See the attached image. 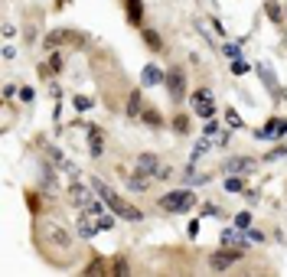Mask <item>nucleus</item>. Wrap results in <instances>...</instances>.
I'll return each mask as SVG.
<instances>
[{"label":"nucleus","mask_w":287,"mask_h":277,"mask_svg":"<svg viewBox=\"0 0 287 277\" xmlns=\"http://www.w3.org/2000/svg\"><path fill=\"white\" fill-rule=\"evenodd\" d=\"M127 20H131V23H141V20H144L141 0H127Z\"/></svg>","instance_id":"15"},{"label":"nucleus","mask_w":287,"mask_h":277,"mask_svg":"<svg viewBox=\"0 0 287 277\" xmlns=\"http://www.w3.org/2000/svg\"><path fill=\"white\" fill-rule=\"evenodd\" d=\"M206 98H212V95H209V92H206V88H199L196 95H193V101H206Z\"/></svg>","instance_id":"30"},{"label":"nucleus","mask_w":287,"mask_h":277,"mask_svg":"<svg viewBox=\"0 0 287 277\" xmlns=\"http://www.w3.org/2000/svg\"><path fill=\"white\" fill-rule=\"evenodd\" d=\"M69 199H72V205H78V209H85V205L91 203L89 189H85L82 183H72V186H69Z\"/></svg>","instance_id":"8"},{"label":"nucleus","mask_w":287,"mask_h":277,"mask_svg":"<svg viewBox=\"0 0 287 277\" xmlns=\"http://www.w3.org/2000/svg\"><path fill=\"white\" fill-rule=\"evenodd\" d=\"M225 170H229V173H251L254 170V160H251V157H232V160L225 163Z\"/></svg>","instance_id":"10"},{"label":"nucleus","mask_w":287,"mask_h":277,"mask_svg":"<svg viewBox=\"0 0 287 277\" xmlns=\"http://www.w3.org/2000/svg\"><path fill=\"white\" fill-rule=\"evenodd\" d=\"M284 13H287V10H284Z\"/></svg>","instance_id":"32"},{"label":"nucleus","mask_w":287,"mask_h":277,"mask_svg":"<svg viewBox=\"0 0 287 277\" xmlns=\"http://www.w3.org/2000/svg\"><path fill=\"white\" fill-rule=\"evenodd\" d=\"M222 245H242V238H238L232 228H225V232H222Z\"/></svg>","instance_id":"19"},{"label":"nucleus","mask_w":287,"mask_h":277,"mask_svg":"<svg viewBox=\"0 0 287 277\" xmlns=\"http://www.w3.org/2000/svg\"><path fill=\"white\" fill-rule=\"evenodd\" d=\"M238 258H242V251H232V248H229V251H212L209 267L212 271H232V264L238 261Z\"/></svg>","instance_id":"5"},{"label":"nucleus","mask_w":287,"mask_h":277,"mask_svg":"<svg viewBox=\"0 0 287 277\" xmlns=\"http://www.w3.org/2000/svg\"><path fill=\"white\" fill-rule=\"evenodd\" d=\"M72 105H75L78 111H89V108H91V101H89V98H82V95H78L75 101H72Z\"/></svg>","instance_id":"26"},{"label":"nucleus","mask_w":287,"mask_h":277,"mask_svg":"<svg viewBox=\"0 0 287 277\" xmlns=\"http://www.w3.org/2000/svg\"><path fill=\"white\" fill-rule=\"evenodd\" d=\"M89 140H91V157H98V153H101V150H105V144H101V134H98V130H95V128H91L89 130Z\"/></svg>","instance_id":"17"},{"label":"nucleus","mask_w":287,"mask_h":277,"mask_svg":"<svg viewBox=\"0 0 287 277\" xmlns=\"http://www.w3.org/2000/svg\"><path fill=\"white\" fill-rule=\"evenodd\" d=\"M225 55H232V59H238V46H232V43H229V46H225Z\"/></svg>","instance_id":"31"},{"label":"nucleus","mask_w":287,"mask_h":277,"mask_svg":"<svg viewBox=\"0 0 287 277\" xmlns=\"http://www.w3.org/2000/svg\"><path fill=\"white\" fill-rule=\"evenodd\" d=\"M258 75H261V82H265V85H268V92H271V98H274V101H281V98H284V92H281V85H277L274 72H271L268 65H258Z\"/></svg>","instance_id":"7"},{"label":"nucleus","mask_w":287,"mask_h":277,"mask_svg":"<svg viewBox=\"0 0 287 277\" xmlns=\"http://www.w3.org/2000/svg\"><path fill=\"white\" fill-rule=\"evenodd\" d=\"M163 85H166V92H170V98H173V101H179V98L186 95V72H183L179 65H170V69H166Z\"/></svg>","instance_id":"3"},{"label":"nucleus","mask_w":287,"mask_h":277,"mask_svg":"<svg viewBox=\"0 0 287 277\" xmlns=\"http://www.w3.org/2000/svg\"><path fill=\"white\" fill-rule=\"evenodd\" d=\"M98 228L101 232H111V228H114V219H111V215H98Z\"/></svg>","instance_id":"22"},{"label":"nucleus","mask_w":287,"mask_h":277,"mask_svg":"<svg viewBox=\"0 0 287 277\" xmlns=\"http://www.w3.org/2000/svg\"><path fill=\"white\" fill-rule=\"evenodd\" d=\"M91 189L98 192L101 199H105V203H108L111 209H114V212L121 215V219H131V222H141V219H144V215L137 212V209H134V205H127V203H124V199H121V196H118V192L111 189L108 183H101V180H95V183H91Z\"/></svg>","instance_id":"1"},{"label":"nucleus","mask_w":287,"mask_h":277,"mask_svg":"<svg viewBox=\"0 0 287 277\" xmlns=\"http://www.w3.org/2000/svg\"><path fill=\"white\" fill-rule=\"evenodd\" d=\"M137 170H141V173H147V176H154V180H157L160 160H157L154 153H141V157H137Z\"/></svg>","instance_id":"9"},{"label":"nucleus","mask_w":287,"mask_h":277,"mask_svg":"<svg viewBox=\"0 0 287 277\" xmlns=\"http://www.w3.org/2000/svg\"><path fill=\"white\" fill-rule=\"evenodd\" d=\"M141 111H144L141 92H131V98H127V117H141Z\"/></svg>","instance_id":"13"},{"label":"nucleus","mask_w":287,"mask_h":277,"mask_svg":"<svg viewBox=\"0 0 287 277\" xmlns=\"http://www.w3.org/2000/svg\"><path fill=\"white\" fill-rule=\"evenodd\" d=\"M144 43L150 46L154 53H157V49H163V39H160V33H157V30H144Z\"/></svg>","instance_id":"16"},{"label":"nucleus","mask_w":287,"mask_h":277,"mask_svg":"<svg viewBox=\"0 0 287 277\" xmlns=\"http://www.w3.org/2000/svg\"><path fill=\"white\" fill-rule=\"evenodd\" d=\"M235 228H251V215L238 212V215H235Z\"/></svg>","instance_id":"20"},{"label":"nucleus","mask_w":287,"mask_h":277,"mask_svg":"<svg viewBox=\"0 0 287 277\" xmlns=\"http://www.w3.org/2000/svg\"><path fill=\"white\" fill-rule=\"evenodd\" d=\"M59 43L82 46V43H85V36H82V33H72V30H53L49 36H46V49H49V46H59Z\"/></svg>","instance_id":"6"},{"label":"nucleus","mask_w":287,"mask_h":277,"mask_svg":"<svg viewBox=\"0 0 287 277\" xmlns=\"http://www.w3.org/2000/svg\"><path fill=\"white\" fill-rule=\"evenodd\" d=\"M20 101H33V88H20Z\"/></svg>","instance_id":"28"},{"label":"nucleus","mask_w":287,"mask_h":277,"mask_svg":"<svg viewBox=\"0 0 287 277\" xmlns=\"http://www.w3.org/2000/svg\"><path fill=\"white\" fill-rule=\"evenodd\" d=\"M196 105V114L202 117V121H212L215 117V105H212V98H206V101H193Z\"/></svg>","instance_id":"12"},{"label":"nucleus","mask_w":287,"mask_h":277,"mask_svg":"<svg viewBox=\"0 0 287 277\" xmlns=\"http://www.w3.org/2000/svg\"><path fill=\"white\" fill-rule=\"evenodd\" d=\"M163 78H166V72L160 69V65H147V69H144V75H141L144 85H160Z\"/></svg>","instance_id":"11"},{"label":"nucleus","mask_w":287,"mask_h":277,"mask_svg":"<svg viewBox=\"0 0 287 277\" xmlns=\"http://www.w3.org/2000/svg\"><path fill=\"white\" fill-rule=\"evenodd\" d=\"M225 192H242V180L229 176V180H225Z\"/></svg>","instance_id":"23"},{"label":"nucleus","mask_w":287,"mask_h":277,"mask_svg":"<svg viewBox=\"0 0 287 277\" xmlns=\"http://www.w3.org/2000/svg\"><path fill=\"white\" fill-rule=\"evenodd\" d=\"M13 95H20V88H13V85H7V88H3V98H7V101H10Z\"/></svg>","instance_id":"29"},{"label":"nucleus","mask_w":287,"mask_h":277,"mask_svg":"<svg viewBox=\"0 0 287 277\" xmlns=\"http://www.w3.org/2000/svg\"><path fill=\"white\" fill-rule=\"evenodd\" d=\"M225 121H229L232 128H242V117H238V111H232V108L225 111Z\"/></svg>","instance_id":"24"},{"label":"nucleus","mask_w":287,"mask_h":277,"mask_svg":"<svg viewBox=\"0 0 287 277\" xmlns=\"http://www.w3.org/2000/svg\"><path fill=\"white\" fill-rule=\"evenodd\" d=\"M59 69H62V59L53 55V59H49V72H59Z\"/></svg>","instance_id":"27"},{"label":"nucleus","mask_w":287,"mask_h":277,"mask_svg":"<svg viewBox=\"0 0 287 277\" xmlns=\"http://www.w3.org/2000/svg\"><path fill=\"white\" fill-rule=\"evenodd\" d=\"M141 121L147 124V128H160V111H157V108H144Z\"/></svg>","instance_id":"14"},{"label":"nucleus","mask_w":287,"mask_h":277,"mask_svg":"<svg viewBox=\"0 0 287 277\" xmlns=\"http://www.w3.org/2000/svg\"><path fill=\"white\" fill-rule=\"evenodd\" d=\"M196 205V196L189 189H170L166 196H160V209L163 212H189Z\"/></svg>","instance_id":"2"},{"label":"nucleus","mask_w":287,"mask_h":277,"mask_svg":"<svg viewBox=\"0 0 287 277\" xmlns=\"http://www.w3.org/2000/svg\"><path fill=\"white\" fill-rule=\"evenodd\" d=\"M232 72H235V75H245V72H248V62H242V59H235V62H232Z\"/></svg>","instance_id":"25"},{"label":"nucleus","mask_w":287,"mask_h":277,"mask_svg":"<svg viewBox=\"0 0 287 277\" xmlns=\"http://www.w3.org/2000/svg\"><path fill=\"white\" fill-rule=\"evenodd\" d=\"M265 10L271 13V20H274V23H281V7H277L274 0H268V3H265Z\"/></svg>","instance_id":"21"},{"label":"nucleus","mask_w":287,"mask_h":277,"mask_svg":"<svg viewBox=\"0 0 287 277\" xmlns=\"http://www.w3.org/2000/svg\"><path fill=\"white\" fill-rule=\"evenodd\" d=\"M173 130H177V134H186V130H189V117L186 114H177V117H173Z\"/></svg>","instance_id":"18"},{"label":"nucleus","mask_w":287,"mask_h":277,"mask_svg":"<svg viewBox=\"0 0 287 277\" xmlns=\"http://www.w3.org/2000/svg\"><path fill=\"white\" fill-rule=\"evenodd\" d=\"M43 235L49 238V245H55V248H72V235L66 228H59L55 222H43Z\"/></svg>","instance_id":"4"}]
</instances>
